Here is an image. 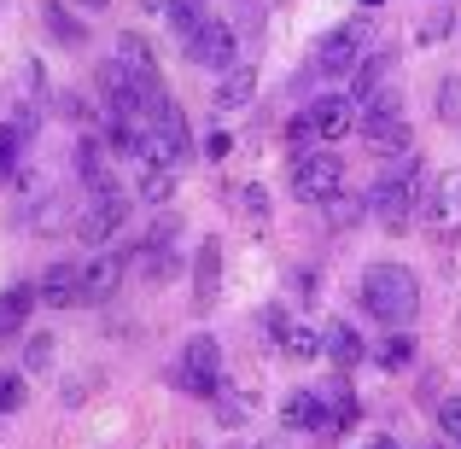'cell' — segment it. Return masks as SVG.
I'll return each mask as SVG.
<instances>
[{
	"label": "cell",
	"instance_id": "10",
	"mask_svg": "<svg viewBox=\"0 0 461 449\" xmlns=\"http://www.w3.org/2000/svg\"><path fill=\"white\" fill-rule=\"evenodd\" d=\"M298 117H304L315 147H333V140H345L350 129H357V100H350V94H321V100H310Z\"/></svg>",
	"mask_w": 461,
	"mask_h": 449
},
{
	"label": "cell",
	"instance_id": "29",
	"mask_svg": "<svg viewBox=\"0 0 461 449\" xmlns=\"http://www.w3.org/2000/svg\"><path fill=\"white\" fill-rule=\"evenodd\" d=\"M216 415H222V420H234V427H246L251 403H240V397H222V391H216Z\"/></svg>",
	"mask_w": 461,
	"mask_h": 449
},
{
	"label": "cell",
	"instance_id": "32",
	"mask_svg": "<svg viewBox=\"0 0 461 449\" xmlns=\"http://www.w3.org/2000/svg\"><path fill=\"white\" fill-rule=\"evenodd\" d=\"M77 6H82V12H105V6H112V0H77Z\"/></svg>",
	"mask_w": 461,
	"mask_h": 449
},
{
	"label": "cell",
	"instance_id": "9",
	"mask_svg": "<svg viewBox=\"0 0 461 449\" xmlns=\"http://www.w3.org/2000/svg\"><path fill=\"white\" fill-rule=\"evenodd\" d=\"M420 222L438 239L461 234V169H444V175L427 181V199H420Z\"/></svg>",
	"mask_w": 461,
	"mask_h": 449
},
{
	"label": "cell",
	"instance_id": "4",
	"mask_svg": "<svg viewBox=\"0 0 461 449\" xmlns=\"http://www.w3.org/2000/svg\"><path fill=\"white\" fill-rule=\"evenodd\" d=\"M362 58H368V12L333 23V30L321 35V47H315V70H321V76H357Z\"/></svg>",
	"mask_w": 461,
	"mask_h": 449
},
{
	"label": "cell",
	"instance_id": "11",
	"mask_svg": "<svg viewBox=\"0 0 461 449\" xmlns=\"http://www.w3.org/2000/svg\"><path fill=\"white\" fill-rule=\"evenodd\" d=\"M123 274H129V251H94L82 263V286H77V303H112L123 292Z\"/></svg>",
	"mask_w": 461,
	"mask_h": 449
},
{
	"label": "cell",
	"instance_id": "21",
	"mask_svg": "<svg viewBox=\"0 0 461 449\" xmlns=\"http://www.w3.org/2000/svg\"><path fill=\"white\" fill-rule=\"evenodd\" d=\"M77 175L82 181H88V187L94 193H100V187H112V164H105V147H100V140H77Z\"/></svg>",
	"mask_w": 461,
	"mask_h": 449
},
{
	"label": "cell",
	"instance_id": "30",
	"mask_svg": "<svg viewBox=\"0 0 461 449\" xmlns=\"http://www.w3.org/2000/svg\"><path fill=\"white\" fill-rule=\"evenodd\" d=\"M47 362H53V338H30V368H47Z\"/></svg>",
	"mask_w": 461,
	"mask_h": 449
},
{
	"label": "cell",
	"instance_id": "1",
	"mask_svg": "<svg viewBox=\"0 0 461 449\" xmlns=\"http://www.w3.org/2000/svg\"><path fill=\"white\" fill-rule=\"evenodd\" d=\"M357 298H362V310H368L380 327L403 333V327L415 321V310H420V281H415L409 263H368Z\"/></svg>",
	"mask_w": 461,
	"mask_h": 449
},
{
	"label": "cell",
	"instance_id": "7",
	"mask_svg": "<svg viewBox=\"0 0 461 449\" xmlns=\"http://www.w3.org/2000/svg\"><path fill=\"white\" fill-rule=\"evenodd\" d=\"M129 211H135V204H129V193L117 187V181H112V187H100L88 199V211L77 216V239H82V246H112V234L129 222Z\"/></svg>",
	"mask_w": 461,
	"mask_h": 449
},
{
	"label": "cell",
	"instance_id": "2",
	"mask_svg": "<svg viewBox=\"0 0 461 449\" xmlns=\"http://www.w3.org/2000/svg\"><path fill=\"white\" fill-rule=\"evenodd\" d=\"M286 187H293L298 204H333L339 193H345V157L327 152V147H310L293 157V175H286Z\"/></svg>",
	"mask_w": 461,
	"mask_h": 449
},
{
	"label": "cell",
	"instance_id": "31",
	"mask_svg": "<svg viewBox=\"0 0 461 449\" xmlns=\"http://www.w3.org/2000/svg\"><path fill=\"white\" fill-rule=\"evenodd\" d=\"M228 152H234V140H228V135H211V147H204V157H228Z\"/></svg>",
	"mask_w": 461,
	"mask_h": 449
},
{
	"label": "cell",
	"instance_id": "14",
	"mask_svg": "<svg viewBox=\"0 0 461 449\" xmlns=\"http://www.w3.org/2000/svg\"><path fill=\"white\" fill-rule=\"evenodd\" d=\"M222 292V239H199V257H193V303L211 310Z\"/></svg>",
	"mask_w": 461,
	"mask_h": 449
},
{
	"label": "cell",
	"instance_id": "17",
	"mask_svg": "<svg viewBox=\"0 0 461 449\" xmlns=\"http://www.w3.org/2000/svg\"><path fill=\"white\" fill-rule=\"evenodd\" d=\"M77 286H82V263H53V269L41 274V286H35V298L53 303V310H70V303H77Z\"/></svg>",
	"mask_w": 461,
	"mask_h": 449
},
{
	"label": "cell",
	"instance_id": "28",
	"mask_svg": "<svg viewBox=\"0 0 461 449\" xmlns=\"http://www.w3.org/2000/svg\"><path fill=\"white\" fill-rule=\"evenodd\" d=\"M438 432L450 444H461V397H444V403H438Z\"/></svg>",
	"mask_w": 461,
	"mask_h": 449
},
{
	"label": "cell",
	"instance_id": "18",
	"mask_svg": "<svg viewBox=\"0 0 461 449\" xmlns=\"http://www.w3.org/2000/svg\"><path fill=\"white\" fill-rule=\"evenodd\" d=\"M321 350L339 362V368H357V362L368 356V345L357 338V327H350V321H327L321 327Z\"/></svg>",
	"mask_w": 461,
	"mask_h": 449
},
{
	"label": "cell",
	"instance_id": "5",
	"mask_svg": "<svg viewBox=\"0 0 461 449\" xmlns=\"http://www.w3.org/2000/svg\"><path fill=\"white\" fill-rule=\"evenodd\" d=\"M357 129L374 140V147H392V152H403V147H409L403 94H397V88H374L368 100H362V112H357Z\"/></svg>",
	"mask_w": 461,
	"mask_h": 449
},
{
	"label": "cell",
	"instance_id": "19",
	"mask_svg": "<svg viewBox=\"0 0 461 449\" xmlns=\"http://www.w3.org/2000/svg\"><path fill=\"white\" fill-rule=\"evenodd\" d=\"M30 310H35V286H6V292H0V345L23 333Z\"/></svg>",
	"mask_w": 461,
	"mask_h": 449
},
{
	"label": "cell",
	"instance_id": "16",
	"mask_svg": "<svg viewBox=\"0 0 461 449\" xmlns=\"http://www.w3.org/2000/svg\"><path fill=\"white\" fill-rule=\"evenodd\" d=\"M117 70H129L135 82H158V58H152V41L140 30H123L117 35Z\"/></svg>",
	"mask_w": 461,
	"mask_h": 449
},
{
	"label": "cell",
	"instance_id": "26",
	"mask_svg": "<svg viewBox=\"0 0 461 449\" xmlns=\"http://www.w3.org/2000/svg\"><path fill=\"white\" fill-rule=\"evenodd\" d=\"M409 356H415V338H409V333H385V345H380V362H385V368H403Z\"/></svg>",
	"mask_w": 461,
	"mask_h": 449
},
{
	"label": "cell",
	"instance_id": "12",
	"mask_svg": "<svg viewBox=\"0 0 461 449\" xmlns=\"http://www.w3.org/2000/svg\"><path fill=\"white\" fill-rule=\"evenodd\" d=\"M135 263H140V274H147V281H169V274L181 269V251H176V222H158L147 239H140L135 246Z\"/></svg>",
	"mask_w": 461,
	"mask_h": 449
},
{
	"label": "cell",
	"instance_id": "15",
	"mask_svg": "<svg viewBox=\"0 0 461 449\" xmlns=\"http://www.w3.org/2000/svg\"><path fill=\"white\" fill-rule=\"evenodd\" d=\"M258 100V70L251 65H234V70H222V82H216V94H211V105L216 112H246V105Z\"/></svg>",
	"mask_w": 461,
	"mask_h": 449
},
{
	"label": "cell",
	"instance_id": "33",
	"mask_svg": "<svg viewBox=\"0 0 461 449\" xmlns=\"http://www.w3.org/2000/svg\"><path fill=\"white\" fill-rule=\"evenodd\" d=\"M263 449H275V444H263Z\"/></svg>",
	"mask_w": 461,
	"mask_h": 449
},
{
	"label": "cell",
	"instance_id": "20",
	"mask_svg": "<svg viewBox=\"0 0 461 449\" xmlns=\"http://www.w3.org/2000/svg\"><path fill=\"white\" fill-rule=\"evenodd\" d=\"M41 23H47V35H53V41H65V47H82V41H88V23H82L70 6H59V0H47V6H41Z\"/></svg>",
	"mask_w": 461,
	"mask_h": 449
},
{
	"label": "cell",
	"instance_id": "3",
	"mask_svg": "<svg viewBox=\"0 0 461 449\" xmlns=\"http://www.w3.org/2000/svg\"><path fill=\"white\" fill-rule=\"evenodd\" d=\"M420 199H427V181H420V164H403L397 175H385L380 187L368 193V211L380 216L385 228H409L420 216Z\"/></svg>",
	"mask_w": 461,
	"mask_h": 449
},
{
	"label": "cell",
	"instance_id": "23",
	"mask_svg": "<svg viewBox=\"0 0 461 449\" xmlns=\"http://www.w3.org/2000/svg\"><path fill=\"white\" fill-rule=\"evenodd\" d=\"M135 193H140L147 204H164V199H176V169H140Z\"/></svg>",
	"mask_w": 461,
	"mask_h": 449
},
{
	"label": "cell",
	"instance_id": "25",
	"mask_svg": "<svg viewBox=\"0 0 461 449\" xmlns=\"http://www.w3.org/2000/svg\"><path fill=\"white\" fill-rule=\"evenodd\" d=\"M438 117L450 129H461V76H444L438 82Z\"/></svg>",
	"mask_w": 461,
	"mask_h": 449
},
{
	"label": "cell",
	"instance_id": "24",
	"mask_svg": "<svg viewBox=\"0 0 461 449\" xmlns=\"http://www.w3.org/2000/svg\"><path fill=\"white\" fill-rule=\"evenodd\" d=\"M385 70H392V53H374V58L357 65V94H362V100H368L374 88H385Z\"/></svg>",
	"mask_w": 461,
	"mask_h": 449
},
{
	"label": "cell",
	"instance_id": "13",
	"mask_svg": "<svg viewBox=\"0 0 461 449\" xmlns=\"http://www.w3.org/2000/svg\"><path fill=\"white\" fill-rule=\"evenodd\" d=\"M281 427H286V432H333L339 415L327 409L321 391H293V397L281 403Z\"/></svg>",
	"mask_w": 461,
	"mask_h": 449
},
{
	"label": "cell",
	"instance_id": "8",
	"mask_svg": "<svg viewBox=\"0 0 461 449\" xmlns=\"http://www.w3.org/2000/svg\"><path fill=\"white\" fill-rule=\"evenodd\" d=\"M187 58L199 70H234L240 65V35L228 18H204L199 30L187 35Z\"/></svg>",
	"mask_w": 461,
	"mask_h": 449
},
{
	"label": "cell",
	"instance_id": "22",
	"mask_svg": "<svg viewBox=\"0 0 461 449\" xmlns=\"http://www.w3.org/2000/svg\"><path fill=\"white\" fill-rule=\"evenodd\" d=\"M164 18H169V30H176L181 41H187V35L199 30V23L211 18V12H204V0H164Z\"/></svg>",
	"mask_w": 461,
	"mask_h": 449
},
{
	"label": "cell",
	"instance_id": "6",
	"mask_svg": "<svg viewBox=\"0 0 461 449\" xmlns=\"http://www.w3.org/2000/svg\"><path fill=\"white\" fill-rule=\"evenodd\" d=\"M176 385L187 397H216V391H222V345H216L211 333H199V338H187V345H181Z\"/></svg>",
	"mask_w": 461,
	"mask_h": 449
},
{
	"label": "cell",
	"instance_id": "27",
	"mask_svg": "<svg viewBox=\"0 0 461 449\" xmlns=\"http://www.w3.org/2000/svg\"><path fill=\"white\" fill-rule=\"evenodd\" d=\"M23 397H30L23 391V373H0V415H18Z\"/></svg>",
	"mask_w": 461,
	"mask_h": 449
}]
</instances>
